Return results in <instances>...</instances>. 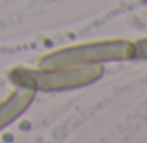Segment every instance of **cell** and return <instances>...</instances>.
<instances>
[{
  "instance_id": "obj_1",
  "label": "cell",
  "mask_w": 147,
  "mask_h": 143,
  "mask_svg": "<svg viewBox=\"0 0 147 143\" xmlns=\"http://www.w3.org/2000/svg\"><path fill=\"white\" fill-rule=\"evenodd\" d=\"M104 75L102 64L68 66V68H25L15 66L8 72L9 81L15 87H25L34 92L74 91L96 83Z\"/></svg>"
},
{
  "instance_id": "obj_2",
  "label": "cell",
  "mask_w": 147,
  "mask_h": 143,
  "mask_svg": "<svg viewBox=\"0 0 147 143\" xmlns=\"http://www.w3.org/2000/svg\"><path fill=\"white\" fill-rule=\"evenodd\" d=\"M136 56L134 42L128 40H102L70 47H61L40 58V68H68V66L106 64V62L132 60Z\"/></svg>"
},
{
  "instance_id": "obj_3",
  "label": "cell",
  "mask_w": 147,
  "mask_h": 143,
  "mask_svg": "<svg viewBox=\"0 0 147 143\" xmlns=\"http://www.w3.org/2000/svg\"><path fill=\"white\" fill-rule=\"evenodd\" d=\"M36 92L25 87H17L8 98L0 104V132L8 128L13 121H17L34 102Z\"/></svg>"
},
{
  "instance_id": "obj_4",
  "label": "cell",
  "mask_w": 147,
  "mask_h": 143,
  "mask_svg": "<svg viewBox=\"0 0 147 143\" xmlns=\"http://www.w3.org/2000/svg\"><path fill=\"white\" fill-rule=\"evenodd\" d=\"M134 53H136L134 58H143V60H147V38L136 40L134 42Z\"/></svg>"
}]
</instances>
